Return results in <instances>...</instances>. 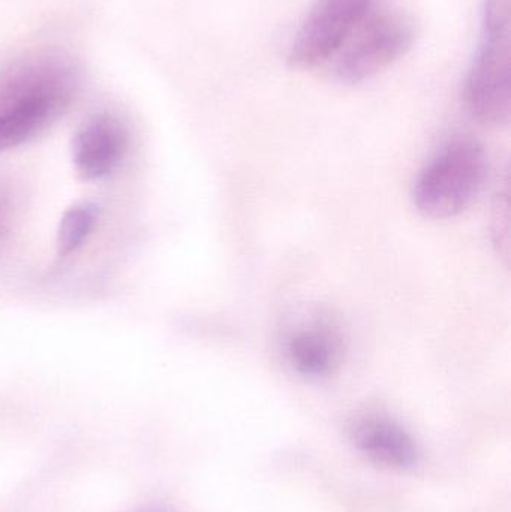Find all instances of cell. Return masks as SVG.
Segmentation results:
<instances>
[{
	"label": "cell",
	"instance_id": "1",
	"mask_svg": "<svg viewBox=\"0 0 511 512\" xmlns=\"http://www.w3.org/2000/svg\"><path fill=\"white\" fill-rule=\"evenodd\" d=\"M80 63L65 51L23 54L0 71V152L50 128L80 92Z\"/></svg>",
	"mask_w": 511,
	"mask_h": 512
},
{
	"label": "cell",
	"instance_id": "2",
	"mask_svg": "<svg viewBox=\"0 0 511 512\" xmlns=\"http://www.w3.org/2000/svg\"><path fill=\"white\" fill-rule=\"evenodd\" d=\"M471 116L485 126L500 128L511 117L510 0H486L482 39L464 89Z\"/></svg>",
	"mask_w": 511,
	"mask_h": 512
},
{
	"label": "cell",
	"instance_id": "3",
	"mask_svg": "<svg viewBox=\"0 0 511 512\" xmlns=\"http://www.w3.org/2000/svg\"><path fill=\"white\" fill-rule=\"evenodd\" d=\"M486 177L485 147L470 138H456L420 171L414 185V204L426 218H455L476 201Z\"/></svg>",
	"mask_w": 511,
	"mask_h": 512
},
{
	"label": "cell",
	"instance_id": "4",
	"mask_svg": "<svg viewBox=\"0 0 511 512\" xmlns=\"http://www.w3.org/2000/svg\"><path fill=\"white\" fill-rule=\"evenodd\" d=\"M413 18L399 11H369L335 54V74L357 84L389 68L416 41Z\"/></svg>",
	"mask_w": 511,
	"mask_h": 512
},
{
	"label": "cell",
	"instance_id": "5",
	"mask_svg": "<svg viewBox=\"0 0 511 512\" xmlns=\"http://www.w3.org/2000/svg\"><path fill=\"white\" fill-rule=\"evenodd\" d=\"M372 0H315L297 30L288 65L311 71L338 53L357 24L371 11Z\"/></svg>",
	"mask_w": 511,
	"mask_h": 512
},
{
	"label": "cell",
	"instance_id": "6",
	"mask_svg": "<svg viewBox=\"0 0 511 512\" xmlns=\"http://www.w3.org/2000/svg\"><path fill=\"white\" fill-rule=\"evenodd\" d=\"M128 147L125 123L114 114H96L75 135L72 146L75 170L84 180L104 179L120 167Z\"/></svg>",
	"mask_w": 511,
	"mask_h": 512
},
{
	"label": "cell",
	"instance_id": "7",
	"mask_svg": "<svg viewBox=\"0 0 511 512\" xmlns=\"http://www.w3.org/2000/svg\"><path fill=\"white\" fill-rule=\"evenodd\" d=\"M348 435L357 450L392 468H413L419 457L410 433L386 415L363 414L354 418Z\"/></svg>",
	"mask_w": 511,
	"mask_h": 512
},
{
	"label": "cell",
	"instance_id": "8",
	"mask_svg": "<svg viewBox=\"0 0 511 512\" xmlns=\"http://www.w3.org/2000/svg\"><path fill=\"white\" fill-rule=\"evenodd\" d=\"M284 351L294 372L306 378H323L341 363L342 340L329 321L314 319L288 334Z\"/></svg>",
	"mask_w": 511,
	"mask_h": 512
},
{
	"label": "cell",
	"instance_id": "9",
	"mask_svg": "<svg viewBox=\"0 0 511 512\" xmlns=\"http://www.w3.org/2000/svg\"><path fill=\"white\" fill-rule=\"evenodd\" d=\"M99 209L93 203H81L71 207L63 215L57 230V252L66 258L77 252L89 239L98 224Z\"/></svg>",
	"mask_w": 511,
	"mask_h": 512
},
{
	"label": "cell",
	"instance_id": "10",
	"mask_svg": "<svg viewBox=\"0 0 511 512\" xmlns=\"http://www.w3.org/2000/svg\"><path fill=\"white\" fill-rule=\"evenodd\" d=\"M495 245L500 249V254L509 258L510 254V201L509 191L498 195V203L495 206L494 219Z\"/></svg>",
	"mask_w": 511,
	"mask_h": 512
},
{
	"label": "cell",
	"instance_id": "11",
	"mask_svg": "<svg viewBox=\"0 0 511 512\" xmlns=\"http://www.w3.org/2000/svg\"><path fill=\"white\" fill-rule=\"evenodd\" d=\"M12 201L8 192L0 189V245L5 242L6 236L11 230L12 224Z\"/></svg>",
	"mask_w": 511,
	"mask_h": 512
}]
</instances>
